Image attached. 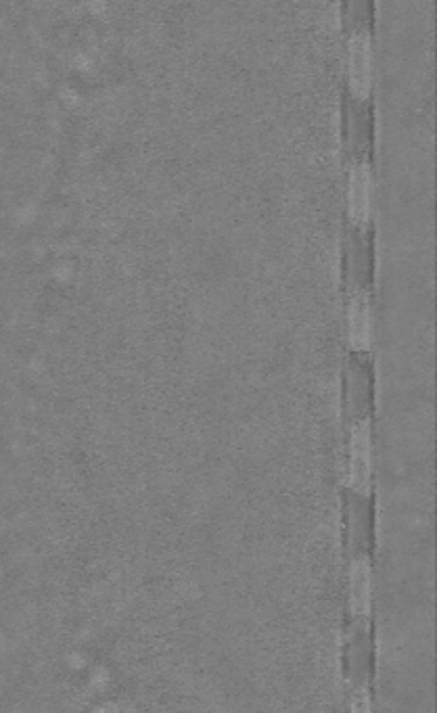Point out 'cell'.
<instances>
[{"mask_svg": "<svg viewBox=\"0 0 437 713\" xmlns=\"http://www.w3.org/2000/svg\"><path fill=\"white\" fill-rule=\"evenodd\" d=\"M348 80L356 101H366L373 90V42L368 32H356L348 44Z\"/></svg>", "mask_w": 437, "mask_h": 713, "instance_id": "obj_1", "label": "cell"}, {"mask_svg": "<svg viewBox=\"0 0 437 713\" xmlns=\"http://www.w3.org/2000/svg\"><path fill=\"white\" fill-rule=\"evenodd\" d=\"M373 571L368 559H356L350 575V605L356 617H366L371 611Z\"/></svg>", "mask_w": 437, "mask_h": 713, "instance_id": "obj_5", "label": "cell"}, {"mask_svg": "<svg viewBox=\"0 0 437 713\" xmlns=\"http://www.w3.org/2000/svg\"><path fill=\"white\" fill-rule=\"evenodd\" d=\"M373 475V448H371V425L360 421L354 425L350 442V486L358 494H368Z\"/></svg>", "mask_w": 437, "mask_h": 713, "instance_id": "obj_2", "label": "cell"}, {"mask_svg": "<svg viewBox=\"0 0 437 713\" xmlns=\"http://www.w3.org/2000/svg\"><path fill=\"white\" fill-rule=\"evenodd\" d=\"M373 210V172L366 161L352 166L348 184V212L354 224H366Z\"/></svg>", "mask_w": 437, "mask_h": 713, "instance_id": "obj_3", "label": "cell"}, {"mask_svg": "<svg viewBox=\"0 0 437 713\" xmlns=\"http://www.w3.org/2000/svg\"><path fill=\"white\" fill-rule=\"evenodd\" d=\"M350 343L354 350H368L373 339V320H371V304H368L366 293H356L350 302Z\"/></svg>", "mask_w": 437, "mask_h": 713, "instance_id": "obj_4", "label": "cell"}]
</instances>
